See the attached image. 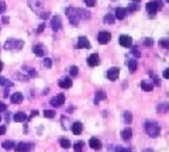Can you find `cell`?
I'll return each instance as SVG.
<instances>
[{
    "mask_svg": "<svg viewBox=\"0 0 169 152\" xmlns=\"http://www.w3.org/2000/svg\"><path fill=\"white\" fill-rule=\"evenodd\" d=\"M44 27H45L44 24H41L40 27H38V30H37V33H42V30H44Z\"/></svg>",
    "mask_w": 169,
    "mask_h": 152,
    "instance_id": "cell-45",
    "label": "cell"
},
{
    "mask_svg": "<svg viewBox=\"0 0 169 152\" xmlns=\"http://www.w3.org/2000/svg\"><path fill=\"white\" fill-rule=\"evenodd\" d=\"M84 3L87 7H93V6H96V0H84Z\"/></svg>",
    "mask_w": 169,
    "mask_h": 152,
    "instance_id": "cell-37",
    "label": "cell"
},
{
    "mask_svg": "<svg viewBox=\"0 0 169 152\" xmlns=\"http://www.w3.org/2000/svg\"><path fill=\"white\" fill-rule=\"evenodd\" d=\"M0 86H4V87H10V86H13V82L7 80V79L3 78V76H0Z\"/></svg>",
    "mask_w": 169,
    "mask_h": 152,
    "instance_id": "cell-25",
    "label": "cell"
},
{
    "mask_svg": "<svg viewBox=\"0 0 169 152\" xmlns=\"http://www.w3.org/2000/svg\"><path fill=\"white\" fill-rule=\"evenodd\" d=\"M123 118H124L125 120V123H131V121H133V114L130 113V111H124V113H123Z\"/></svg>",
    "mask_w": 169,
    "mask_h": 152,
    "instance_id": "cell-29",
    "label": "cell"
},
{
    "mask_svg": "<svg viewBox=\"0 0 169 152\" xmlns=\"http://www.w3.org/2000/svg\"><path fill=\"white\" fill-rule=\"evenodd\" d=\"M3 23H4V24H7V23H9V17H3Z\"/></svg>",
    "mask_w": 169,
    "mask_h": 152,
    "instance_id": "cell-49",
    "label": "cell"
},
{
    "mask_svg": "<svg viewBox=\"0 0 169 152\" xmlns=\"http://www.w3.org/2000/svg\"><path fill=\"white\" fill-rule=\"evenodd\" d=\"M61 17L59 16H54L52 19H51V27H52V30L54 31H58V30L61 28Z\"/></svg>",
    "mask_w": 169,
    "mask_h": 152,
    "instance_id": "cell-10",
    "label": "cell"
},
{
    "mask_svg": "<svg viewBox=\"0 0 169 152\" xmlns=\"http://www.w3.org/2000/svg\"><path fill=\"white\" fill-rule=\"evenodd\" d=\"M0 118H1V117H0Z\"/></svg>",
    "mask_w": 169,
    "mask_h": 152,
    "instance_id": "cell-55",
    "label": "cell"
},
{
    "mask_svg": "<svg viewBox=\"0 0 169 152\" xmlns=\"http://www.w3.org/2000/svg\"><path fill=\"white\" fill-rule=\"evenodd\" d=\"M100 64V59H99V55L97 54H92L87 58V65L89 66H97Z\"/></svg>",
    "mask_w": 169,
    "mask_h": 152,
    "instance_id": "cell-11",
    "label": "cell"
},
{
    "mask_svg": "<svg viewBox=\"0 0 169 152\" xmlns=\"http://www.w3.org/2000/svg\"><path fill=\"white\" fill-rule=\"evenodd\" d=\"M82 131H83V124L80 123V121L73 123V125H72V133H73L75 135H79Z\"/></svg>",
    "mask_w": 169,
    "mask_h": 152,
    "instance_id": "cell-12",
    "label": "cell"
},
{
    "mask_svg": "<svg viewBox=\"0 0 169 152\" xmlns=\"http://www.w3.org/2000/svg\"><path fill=\"white\" fill-rule=\"evenodd\" d=\"M73 148H75V151L76 152H82L83 151V141H79V142H76L73 145Z\"/></svg>",
    "mask_w": 169,
    "mask_h": 152,
    "instance_id": "cell-30",
    "label": "cell"
},
{
    "mask_svg": "<svg viewBox=\"0 0 169 152\" xmlns=\"http://www.w3.org/2000/svg\"><path fill=\"white\" fill-rule=\"evenodd\" d=\"M168 107H169L168 103H162V104H161V106L158 107V111H159V113H165V111L168 110Z\"/></svg>",
    "mask_w": 169,
    "mask_h": 152,
    "instance_id": "cell-34",
    "label": "cell"
},
{
    "mask_svg": "<svg viewBox=\"0 0 169 152\" xmlns=\"http://www.w3.org/2000/svg\"><path fill=\"white\" fill-rule=\"evenodd\" d=\"M44 66H45V68L50 69L51 66H52V61H51L50 58H45V59H44Z\"/></svg>",
    "mask_w": 169,
    "mask_h": 152,
    "instance_id": "cell-36",
    "label": "cell"
},
{
    "mask_svg": "<svg viewBox=\"0 0 169 152\" xmlns=\"http://www.w3.org/2000/svg\"><path fill=\"white\" fill-rule=\"evenodd\" d=\"M161 45H162L164 48H169V42L166 41V39H164V41H161Z\"/></svg>",
    "mask_w": 169,
    "mask_h": 152,
    "instance_id": "cell-41",
    "label": "cell"
},
{
    "mask_svg": "<svg viewBox=\"0 0 169 152\" xmlns=\"http://www.w3.org/2000/svg\"><path fill=\"white\" fill-rule=\"evenodd\" d=\"M27 120V116H25L23 111H19V113L14 114V121L16 123H23V121H25Z\"/></svg>",
    "mask_w": 169,
    "mask_h": 152,
    "instance_id": "cell-20",
    "label": "cell"
},
{
    "mask_svg": "<svg viewBox=\"0 0 169 152\" xmlns=\"http://www.w3.org/2000/svg\"><path fill=\"white\" fill-rule=\"evenodd\" d=\"M20 102H23V93L17 92V93L11 94V103H20Z\"/></svg>",
    "mask_w": 169,
    "mask_h": 152,
    "instance_id": "cell-21",
    "label": "cell"
},
{
    "mask_svg": "<svg viewBox=\"0 0 169 152\" xmlns=\"http://www.w3.org/2000/svg\"><path fill=\"white\" fill-rule=\"evenodd\" d=\"M105 99H106L105 92H97V93H96V97H95V104H99L100 100H105Z\"/></svg>",
    "mask_w": 169,
    "mask_h": 152,
    "instance_id": "cell-26",
    "label": "cell"
},
{
    "mask_svg": "<svg viewBox=\"0 0 169 152\" xmlns=\"http://www.w3.org/2000/svg\"><path fill=\"white\" fill-rule=\"evenodd\" d=\"M3 148L4 149H13L14 148V142L13 141H4L3 142Z\"/></svg>",
    "mask_w": 169,
    "mask_h": 152,
    "instance_id": "cell-31",
    "label": "cell"
},
{
    "mask_svg": "<svg viewBox=\"0 0 169 152\" xmlns=\"http://www.w3.org/2000/svg\"><path fill=\"white\" fill-rule=\"evenodd\" d=\"M110 39H111V34L109 31H100L97 35V41L100 44H107V42H110Z\"/></svg>",
    "mask_w": 169,
    "mask_h": 152,
    "instance_id": "cell-6",
    "label": "cell"
},
{
    "mask_svg": "<svg viewBox=\"0 0 169 152\" xmlns=\"http://www.w3.org/2000/svg\"><path fill=\"white\" fill-rule=\"evenodd\" d=\"M123 152H133V151H131V149H128V148H124V151H123Z\"/></svg>",
    "mask_w": 169,
    "mask_h": 152,
    "instance_id": "cell-50",
    "label": "cell"
},
{
    "mask_svg": "<svg viewBox=\"0 0 169 152\" xmlns=\"http://www.w3.org/2000/svg\"><path fill=\"white\" fill-rule=\"evenodd\" d=\"M144 44L147 45V47H152V45H154V41H152L151 38H147V39L144 41Z\"/></svg>",
    "mask_w": 169,
    "mask_h": 152,
    "instance_id": "cell-38",
    "label": "cell"
},
{
    "mask_svg": "<svg viewBox=\"0 0 169 152\" xmlns=\"http://www.w3.org/2000/svg\"><path fill=\"white\" fill-rule=\"evenodd\" d=\"M4 11H6V3L0 1V13H4Z\"/></svg>",
    "mask_w": 169,
    "mask_h": 152,
    "instance_id": "cell-39",
    "label": "cell"
},
{
    "mask_svg": "<svg viewBox=\"0 0 169 152\" xmlns=\"http://www.w3.org/2000/svg\"><path fill=\"white\" fill-rule=\"evenodd\" d=\"M139 1H141V0H133V3H137V4H138Z\"/></svg>",
    "mask_w": 169,
    "mask_h": 152,
    "instance_id": "cell-51",
    "label": "cell"
},
{
    "mask_svg": "<svg viewBox=\"0 0 169 152\" xmlns=\"http://www.w3.org/2000/svg\"><path fill=\"white\" fill-rule=\"evenodd\" d=\"M116 21V17L113 14H106L105 16V23L106 24H114Z\"/></svg>",
    "mask_w": 169,
    "mask_h": 152,
    "instance_id": "cell-27",
    "label": "cell"
},
{
    "mask_svg": "<svg viewBox=\"0 0 169 152\" xmlns=\"http://www.w3.org/2000/svg\"><path fill=\"white\" fill-rule=\"evenodd\" d=\"M145 131L148 134L149 137H158L159 133H161V127H159L158 123H155V121H145Z\"/></svg>",
    "mask_w": 169,
    "mask_h": 152,
    "instance_id": "cell-1",
    "label": "cell"
},
{
    "mask_svg": "<svg viewBox=\"0 0 169 152\" xmlns=\"http://www.w3.org/2000/svg\"><path fill=\"white\" fill-rule=\"evenodd\" d=\"M127 16V10L123 9V7H117L116 9V19H119V20H124V17Z\"/></svg>",
    "mask_w": 169,
    "mask_h": 152,
    "instance_id": "cell-17",
    "label": "cell"
},
{
    "mask_svg": "<svg viewBox=\"0 0 169 152\" xmlns=\"http://www.w3.org/2000/svg\"><path fill=\"white\" fill-rule=\"evenodd\" d=\"M144 152H154V151H152V149H145Z\"/></svg>",
    "mask_w": 169,
    "mask_h": 152,
    "instance_id": "cell-53",
    "label": "cell"
},
{
    "mask_svg": "<svg viewBox=\"0 0 169 152\" xmlns=\"http://www.w3.org/2000/svg\"><path fill=\"white\" fill-rule=\"evenodd\" d=\"M119 76H120V69L119 68H111V69H109L107 70V79L109 80H116V79H119Z\"/></svg>",
    "mask_w": 169,
    "mask_h": 152,
    "instance_id": "cell-8",
    "label": "cell"
},
{
    "mask_svg": "<svg viewBox=\"0 0 169 152\" xmlns=\"http://www.w3.org/2000/svg\"><path fill=\"white\" fill-rule=\"evenodd\" d=\"M1 69H3V62L0 61V70H1Z\"/></svg>",
    "mask_w": 169,
    "mask_h": 152,
    "instance_id": "cell-52",
    "label": "cell"
},
{
    "mask_svg": "<svg viewBox=\"0 0 169 152\" xmlns=\"http://www.w3.org/2000/svg\"><path fill=\"white\" fill-rule=\"evenodd\" d=\"M59 144H61V147L65 148V149H68V148L70 147V141H69V139H66V138H61Z\"/></svg>",
    "mask_w": 169,
    "mask_h": 152,
    "instance_id": "cell-28",
    "label": "cell"
},
{
    "mask_svg": "<svg viewBox=\"0 0 169 152\" xmlns=\"http://www.w3.org/2000/svg\"><path fill=\"white\" fill-rule=\"evenodd\" d=\"M37 116H38V111H37V110H33L30 114V118H34V117H37Z\"/></svg>",
    "mask_w": 169,
    "mask_h": 152,
    "instance_id": "cell-42",
    "label": "cell"
},
{
    "mask_svg": "<svg viewBox=\"0 0 169 152\" xmlns=\"http://www.w3.org/2000/svg\"><path fill=\"white\" fill-rule=\"evenodd\" d=\"M164 78L165 79L169 78V69H165V70H164Z\"/></svg>",
    "mask_w": 169,
    "mask_h": 152,
    "instance_id": "cell-44",
    "label": "cell"
},
{
    "mask_svg": "<svg viewBox=\"0 0 169 152\" xmlns=\"http://www.w3.org/2000/svg\"><path fill=\"white\" fill-rule=\"evenodd\" d=\"M164 7V3L162 0H151L149 3H147V11L149 14H155L158 10H161Z\"/></svg>",
    "mask_w": 169,
    "mask_h": 152,
    "instance_id": "cell-2",
    "label": "cell"
},
{
    "mask_svg": "<svg viewBox=\"0 0 169 152\" xmlns=\"http://www.w3.org/2000/svg\"><path fill=\"white\" fill-rule=\"evenodd\" d=\"M6 133V127L4 125H0V135H3Z\"/></svg>",
    "mask_w": 169,
    "mask_h": 152,
    "instance_id": "cell-43",
    "label": "cell"
},
{
    "mask_svg": "<svg viewBox=\"0 0 169 152\" xmlns=\"http://www.w3.org/2000/svg\"><path fill=\"white\" fill-rule=\"evenodd\" d=\"M33 144H25V142H20L17 147H16V151L17 152H30L33 149Z\"/></svg>",
    "mask_w": 169,
    "mask_h": 152,
    "instance_id": "cell-9",
    "label": "cell"
},
{
    "mask_svg": "<svg viewBox=\"0 0 169 152\" xmlns=\"http://www.w3.org/2000/svg\"><path fill=\"white\" fill-rule=\"evenodd\" d=\"M141 89H142L144 92H151V90L154 89V85L147 82V80H144V82H141Z\"/></svg>",
    "mask_w": 169,
    "mask_h": 152,
    "instance_id": "cell-22",
    "label": "cell"
},
{
    "mask_svg": "<svg viewBox=\"0 0 169 152\" xmlns=\"http://www.w3.org/2000/svg\"><path fill=\"white\" fill-rule=\"evenodd\" d=\"M24 47V42L21 39H16V38H10L6 41L4 48L6 49H21Z\"/></svg>",
    "mask_w": 169,
    "mask_h": 152,
    "instance_id": "cell-3",
    "label": "cell"
},
{
    "mask_svg": "<svg viewBox=\"0 0 169 152\" xmlns=\"http://www.w3.org/2000/svg\"><path fill=\"white\" fill-rule=\"evenodd\" d=\"M133 54H134L135 56H139V51L138 49H133Z\"/></svg>",
    "mask_w": 169,
    "mask_h": 152,
    "instance_id": "cell-46",
    "label": "cell"
},
{
    "mask_svg": "<svg viewBox=\"0 0 169 152\" xmlns=\"http://www.w3.org/2000/svg\"><path fill=\"white\" fill-rule=\"evenodd\" d=\"M44 117L54 118L55 117V111H52V110H45V111H44Z\"/></svg>",
    "mask_w": 169,
    "mask_h": 152,
    "instance_id": "cell-33",
    "label": "cell"
},
{
    "mask_svg": "<svg viewBox=\"0 0 169 152\" xmlns=\"http://www.w3.org/2000/svg\"><path fill=\"white\" fill-rule=\"evenodd\" d=\"M124 151V148H121V147H117L116 148V152H123Z\"/></svg>",
    "mask_w": 169,
    "mask_h": 152,
    "instance_id": "cell-48",
    "label": "cell"
},
{
    "mask_svg": "<svg viewBox=\"0 0 169 152\" xmlns=\"http://www.w3.org/2000/svg\"><path fill=\"white\" fill-rule=\"evenodd\" d=\"M78 16H79V20L80 19H83V20L90 19L89 11H86V10H83V9H78Z\"/></svg>",
    "mask_w": 169,
    "mask_h": 152,
    "instance_id": "cell-23",
    "label": "cell"
},
{
    "mask_svg": "<svg viewBox=\"0 0 169 152\" xmlns=\"http://www.w3.org/2000/svg\"><path fill=\"white\" fill-rule=\"evenodd\" d=\"M69 73L72 78H75V76H78V73H79V69L76 68V66H70L69 68Z\"/></svg>",
    "mask_w": 169,
    "mask_h": 152,
    "instance_id": "cell-32",
    "label": "cell"
},
{
    "mask_svg": "<svg viewBox=\"0 0 169 152\" xmlns=\"http://www.w3.org/2000/svg\"><path fill=\"white\" fill-rule=\"evenodd\" d=\"M62 89H69L72 86V79L70 78H64L59 80V83H58Z\"/></svg>",
    "mask_w": 169,
    "mask_h": 152,
    "instance_id": "cell-16",
    "label": "cell"
},
{
    "mask_svg": "<svg viewBox=\"0 0 169 152\" xmlns=\"http://www.w3.org/2000/svg\"><path fill=\"white\" fill-rule=\"evenodd\" d=\"M6 108H7V106H6L3 102H0V113H1V111H6Z\"/></svg>",
    "mask_w": 169,
    "mask_h": 152,
    "instance_id": "cell-40",
    "label": "cell"
},
{
    "mask_svg": "<svg viewBox=\"0 0 169 152\" xmlns=\"http://www.w3.org/2000/svg\"><path fill=\"white\" fill-rule=\"evenodd\" d=\"M66 16L69 19L70 24L72 25H76L79 23V16H78V9H73V7H69L66 9Z\"/></svg>",
    "mask_w": 169,
    "mask_h": 152,
    "instance_id": "cell-4",
    "label": "cell"
},
{
    "mask_svg": "<svg viewBox=\"0 0 169 152\" xmlns=\"http://www.w3.org/2000/svg\"><path fill=\"white\" fill-rule=\"evenodd\" d=\"M78 47L79 48H90V41L86 37H79V39H78Z\"/></svg>",
    "mask_w": 169,
    "mask_h": 152,
    "instance_id": "cell-13",
    "label": "cell"
},
{
    "mask_svg": "<svg viewBox=\"0 0 169 152\" xmlns=\"http://www.w3.org/2000/svg\"><path fill=\"white\" fill-rule=\"evenodd\" d=\"M166 1H169V0H166Z\"/></svg>",
    "mask_w": 169,
    "mask_h": 152,
    "instance_id": "cell-54",
    "label": "cell"
},
{
    "mask_svg": "<svg viewBox=\"0 0 169 152\" xmlns=\"http://www.w3.org/2000/svg\"><path fill=\"white\" fill-rule=\"evenodd\" d=\"M89 145L92 149H100V148H102V142H100L99 138H90Z\"/></svg>",
    "mask_w": 169,
    "mask_h": 152,
    "instance_id": "cell-14",
    "label": "cell"
},
{
    "mask_svg": "<svg viewBox=\"0 0 169 152\" xmlns=\"http://www.w3.org/2000/svg\"><path fill=\"white\" fill-rule=\"evenodd\" d=\"M33 52H34L37 56H44V45L42 44H37L33 47Z\"/></svg>",
    "mask_w": 169,
    "mask_h": 152,
    "instance_id": "cell-15",
    "label": "cell"
},
{
    "mask_svg": "<svg viewBox=\"0 0 169 152\" xmlns=\"http://www.w3.org/2000/svg\"><path fill=\"white\" fill-rule=\"evenodd\" d=\"M119 42L121 47H124V48H128L133 45V38L130 37V35H121L119 39Z\"/></svg>",
    "mask_w": 169,
    "mask_h": 152,
    "instance_id": "cell-7",
    "label": "cell"
},
{
    "mask_svg": "<svg viewBox=\"0 0 169 152\" xmlns=\"http://www.w3.org/2000/svg\"><path fill=\"white\" fill-rule=\"evenodd\" d=\"M30 7L34 11H38L42 7V0H30Z\"/></svg>",
    "mask_w": 169,
    "mask_h": 152,
    "instance_id": "cell-18",
    "label": "cell"
},
{
    "mask_svg": "<svg viewBox=\"0 0 169 152\" xmlns=\"http://www.w3.org/2000/svg\"><path fill=\"white\" fill-rule=\"evenodd\" d=\"M125 10H127V13H128V11H137V10H138V4H137V3H131L128 9H125Z\"/></svg>",
    "mask_w": 169,
    "mask_h": 152,
    "instance_id": "cell-35",
    "label": "cell"
},
{
    "mask_svg": "<svg viewBox=\"0 0 169 152\" xmlns=\"http://www.w3.org/2000/svg\"><path fill=\"white\" fill-rule=\"evenodd\" d=\"M50 104L52 107H61L62 104H65V96L64 94H56L55 97L51 99Z\"/></svg>",
    "mask_w": 169,
    "mask_h": 152,
    "instance_id": "cell-5",
    "label": "cell"
},
{
    "mask_svg": "<svg viewBox=\"0 0 169 152\" xmlns=\"http://www.w3.org/2000/svg\"><path fill=\"white\" fill-rule=\"evenodd\" d=\"M131 137H133V131H131V128H124V130L121 131V138H123V139L128 141V139H131Z\"/></svg>",
    "mask_w": 169,
    "mask_h": 152,
    "instance_id": "cell-19",
    "label": "cell"
},
{
    "mask_svg": "<svg viewBox=\"0 0 169 152\" xmlns=\"http://www.w3.org/2000/svg\"><path fill=\"white\" fill-rule=\"evenodd\" d=\"M41 17H42V19H48V17H50V14H48V13H42V14H41Z\"/></svg>",
    "mask_w": 169,
    "mask_h": 152,
    "instance_id": "cell-47",
    "label": "cell"
},
{
    "mask_svg": "<svg viewBox=\"0 0 169 152\" xmlns=\"http://www.w3.org/2000/svg\"><path fill=\"white\" fill-rule=\"evenodd\" d=\"M137 66H138V65H137V61H135V59H131L128 64V70L131 73H134L135 70H137Z\"/></svg>",
    "mask_w": 169,
    "mask_h": 152,
    "instance_id": "cell-24",
    "label": "cell"
}]
</instances>
